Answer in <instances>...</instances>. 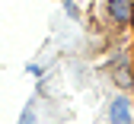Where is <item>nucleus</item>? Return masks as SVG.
I'll return each instance as SVG.
<instances>
[{
	"instance_id": "f257e3e1",
	"label": "nucleus",
	"mask_w": 134,
	"mask_h": 124,
	"mask_svg": "<svg viewBox=\"0 0 134 124\" xmlns=\"http://www.w3.org/2000/svg\"><path fill=\"white\" fill-rule=\"evenodd\" d=\"M109 121H112V124H131V121H134V115H131V102H128L125 96L112 99V105H109Z\"/></svg>"
},
{
	"instance_id": "f03ea898",
	"label": "nucleus",
	"mask_w": 134,
	"mask_h": 124,
	"mask_svg": "<svg viewBox=\"0 0 134 124\" xmlns=\"http://www.w3.org/2000/svg\"><path fill=\"white\" fill-rule=\"evenodd\" d=\"M109 16L115 22H131V0H109Z\"/></svg>"
},
{
	"instance_id": "7ed1b4c3",
	"label": "nucleus",
	"mask_w": 134,
	"mask_h": 124,
	"mask_svg": "<svg viewBox=\"0 0 134 124\" xmlns=\"http://www.w3.org/2000/svg\"><path fill=\"white\" fill-rule=\"evenodd\" d=\"M32 118H35V115H32V108H26V111H23V121H19V124H32Z\"/></svg>"
}]
</instances>
